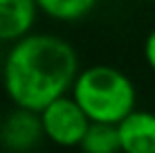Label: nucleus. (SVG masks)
I'll return each mask as SVG.
<instances>
[{"mask_svg": "<svg viewBox=\"0 0 155 153\" xmlns=\"http://www.w3.org/2000/svg\"><path fill=\"white\" fill-rule=\"evenodd\" d=\"M70 92L90 122L110 124H119L130 110H135L137 99L133 81L113 65H90L79 70Z\"/></svg>", "mask_w": 155, "mask_h": 153, "instance_id": "nucleus-2", "label": "nucleus"}, {"mask_svg": "<svg viewBox=\"0 0 155 153\" xmlns=\"http://www.w3.org/2000/svg\"><path fill=\"white\" fill-rule=\"evenodd\" d=\"M79 59L68 41L52 34H29L9 47L2 83L14 106L41 110L72 90Z\"/></svg>", "mask_w": 155, "mask_h": 153, "instance_id": "nucleus-1", "label": "nucleus"}, {"mask_svg": "<svg viewBox=\"0 0 155 153\" xmlns=\"http://www.w3.org/2000/svg\"><path fill=\"white\" fill-rule=\"evenodd\" d=\"M121 153H155V113L130 110L119 124Z\"/></svg>", "mask_w": 155, "mask_h": 153, "instance_id": "nucleus-5", "label": "nucleus"}, {"mask_svg": "<svg viewBox=\"0 0 155 153\" xmlns=\"http://www.w3.org/2000/svg\"><path fill=\"white\" fill-rule=\"evenodd\" d=\"M38 9L45 12V16L63 23H74L81 20L94 9L97 0H36Z\"/></svg>", "mask_w": 155, "mask_h": 153, "instance_id": "nucleus-8", "label": "nucleus"}, {"mask_svg": "<svg viewBox=\"0 0 155 153\" xmlns=\"http://www.w3.org/2000/svg\"><path fill=\"white\" fill-rule=\"evenodd\" d=\"M144 61H146V65L155 72V27L148 32L146 41H144Z\"/></svg>", "mask_w": 155, "mask_h": 153, "instance_id": "nucleus-9", "label": "nucleus"}, {"mask_svg": "<svg viewBox=\"0 0 155 153\" xmlns=\"http://www.w3.org/2000/svg\"><path fill=\"white\" fill-rule=\"evenodd\" d=\"M79 149L83 153H121L119 128L110 122H90Z\"/></svg>", "mask_w": 155, "mask_h": 153, "instance_id": "nucleus-7", "label": "nucleus"}, {"mask_svg": "<svg viewBox=\"0 0 155 153\" xmlns=\"http://www.w3.org/2000/svg\"><path fill=\"white\" fill-rule=\"evenodd\" d=\"M45 138L38 110L16 106L12 115L5 117L0 126V144L9 153H29Z\"/></svg>", "mask_w": 155, "mask_h": 153, "instance_id": "nucleus-4", "label": "nucleus"}, {"mask_svg": "<svg viewBox=\"0 0 155 153\" xmlns=\"http://www.w3.org/2000/svg\"><path fill=\"white\" fill-rule=\"evenodd\" d=\"M144 2H155V0H144Z\"/></svg>", "mask_w": 155, "mask_h": 153, "instance_id": "nucleus-10", "label": "nucleus"}, {"mask_svg": "<svg viewBox=\"0 0 155 153\" xmlns=\"http://www.w3.org/2000/svg\"><path fill=\"white\" fill-rule=\"evenodd\" d=\"M45 138L56 146H79L90 126V117L72 95H63L41 110Z\"/></svg>", "mask_w": 155, "mask_h": 153, "instance_id": "nucleus-3", "label": "nucleus"}, {"mask_svg": "<svg viewBox=\"0 0 155 153\" xmlns=\"http://www.w3.org/2000/svg\"><path fill=\"white\" fill-rule=\"evenodd\" d=\"M38 12L36 0H0V43H16L27 36Z\"/></svg>", "mask_w": 155, "mask_h": 153, "instance_id": "nucleus-6", "label": "nucleus"}]
</instances>
